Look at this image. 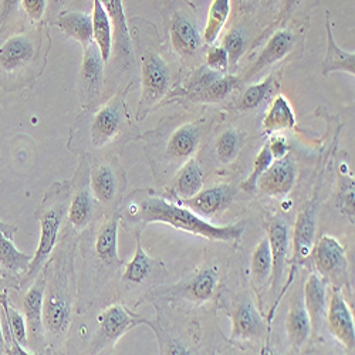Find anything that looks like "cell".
<instances>
[{
  "instance_id": "48",
  "label": "cell",
  "mask_w": 355,
  "mask_h": 355,
  "mask_svg": "<svg viewBox=\"0 0 355 355\" xmlns=\"http://www.w3.org/2000/svg\"><path fill=\"white\" fill-rule=\"evenodd\" d=\"M67 0H47V9H46V16H44V23L53 24L55 17L60 15L63 8L66 6Z\"/></svg>"
},
{
  "instance_id": "11",
  "label": "cell",
  "mask_w": 355,
  "mask_h": 355,
  "mask_svg": "<svg viewBox=\"0 0 355 355\" xmlns=\"http://www.w3.org/2000/svg\"><path fill=\"white\" fill-rule=\"evenodd\" d=\"M135 239L137 250L132 260L124 266L118 284V295L123 300L138 306L148 293L164 283L168 272L161 260L145 253L141 245V236H135Z\"/></svg>"
},
{
  "instance_id": "15",
  "label": "cell",
  "mask_w": 355,
  "mask_h": 355,
  "mask_svg": "<svg viewBox=\"0 0 355 355\" xmlns=\"http://www.w3.org/2000/svg\"><path fill=\"white\" fill-rule=\"evenodd\" d=\"M219 284V272L215 266H209L198 272L192 279L173 286H158L145 295L148 302H181L205 303L211 300Z\"/></svg>"
},
{
  "instance_id": "33",
  "label": "cell",
  "mask_w": 355,
  "mask_h": 355,
  "mask_svg": "<svg viewBox=\"0 0 355 355\" xmlns=\"http://www.w3.org/2000/svg\"><path fill=\"white\" fill-rule=\"evenodd\" d=\"M172 198L178 200H184L195 196L203 188V169L196 159H189L173 180L168 184Z\"/></svg>"
},
{
  "instance_id": "19",
  "label": "cell",
  "mask_w": 355,
  "mask_h": 355,
  "mask_svg": "<svg viewBox=\"0 0 355 355\" xmlns=\"http://www.w3.org/2000/svg\"><path fill=\"white\" fill-rule=\"evenodd\" d=\"M105 66L94 42L83 49V62L78 73V100L83 108L103 101Z\"/></svg>"
},
{
  "instance_id": "2",
  "label": "cell",
  "mask_w": 355,
  "mask_h": 355,
  "mask_svg": "<svg viewBox=\"0 0 355 355\" xmlns=\"http://www.w3.org/2000/svg\"><path fill=\"white\" fill-rule=\"evenodd\" d=\"M134 81L116 90L108 100L83 108L69 132L67 148L78 158L120 157L127 144L138 141L141 132L128 107L127 97Z\"/></svg>"
},
{
  "instance_id": "43",
  "label": "cell",
  "mask_w": 355,
  "mask_h": 355,
  "mask_svg": "<svg viewBox=\"0 0 355 355\" xmlns=\"http://www.w3.org/2000/svg\"><path fill=\"white\" fill-rule=\"evenodd\" d=\"M273 162V155L270 153V148L268 144H264L261 150L259 151V154L254 158L253 162V169L250 172V175L246 178L245 182L241 185V188L248 192V193H253L257 191V181L259 178L261 176V173L269 168V165Z\"/></svg>"
},
{
  "instance_id": "49",
  "label": "cell",
  "mask_w": 355,
  "mask_h": 355,
  "mask_svg": "<svg viewBox=\"0 0 355 355\" xmlns=\"http://www.w3.org/2000/svg\"><path fill=\"white\" fill-rule=\"evenodd\" d=\"M15 290L16 291V286H15V283L9 279V276L3 272V269H2V266H0V291H3V290Z\"/></svg>"
},
{
  "instance_id": "13",
  "label": "cell",
  "mask_w": 355,
  "mask_h": 355,
  "mask_svg": "<svg viewBox=\"0 0 355 355\" xmlns=\"http://www.w3.org/2000/svg\"><path fill=\"white\" fill-rule=\"evenodd\" d=\"M88 159V158H87ZM92 191L104 212L118 211L127 189V173L116 155L90 158Z\"/></svg>"
},
{
  "instance_id": "5",
  "label": "cell",
  "mask_w": 355,
  "mask_h": 355,
  "mask_svg": "<svg viewBox=\"0 0 355 355\" xmlns=\"http://www.w3.org/2000/svg\"><path fill=\"white\" fill-rule=\"evenodd\" d=\"M128 27L141 77V97L135 120L142 121L165 105L182 81V69L151 21L144 17H131Z\"/></svg>"
},
{
  "instance_id": "44",
  "label": "cell",
  "mask_w": 355,
  "mask_h": 355,
  "mask_svg": "<svg viewBox=\"0 0 355 355\" xmlns=\"http://www.w3.org/2000/svg\"><path fill=\"white\" fill-rule=\"evenodd\" d=\"M205 64L218 73L227 74L229 73V57H227L226 49L223 46H209L208 50H206Z\"/></svg>"
},
{
  "instance_id": "36",
  "label": "cell",
  "mask_w": 355,
  "mask_h": 355,
  "mask_svg": "<svg viewBox=\"0 0 355 355\" xmlns=\"http://www.w3.org/2000/svg\"><path fill=\"white\" fill-rule=\"evenodd\" d=\"M261 124H263L264 131L269 134L295 128L297 121H295L293 107L284 96L277 94L275 97L269 111L266 112V115L263 118Z\"/></svg>"
},
{
  "instance_id": "37",
  "label": "cell",
  "mask_w": 355,
  "mask_h": 355,
  "mask_svg": "<svg viewBox=\"0 0 355 355\" xmlns=\"http://www.w3.org/2000/svg\"><path fill=\"white\" fill-rule=\"evenodd\" d=\"M232 12V0H212L208 19L202 32L206 46H212L220 36Z\"/></svg>"
},
{
  "instance_id": "42",
  "label": "cell",
  "mask_w": 355,
  "mask_h": 355,
  "mask_svg": "<svg viewBox=\"0 0 355 355\" xmlns=\"http://www.w3.org/2000/svg\"><path fill=\"white\" fill-rule=\"evenodd\" d=\"M337 206L340 212L354 225L355 215V181L348 168H340V191L337 195Z\"/></svg>"
},
{
  "instance_id": "1",
  "label": "cell",
  "mask_w": 355,
  "mask_h": 355,
  "mask_svg": "<svg viewBox=\"0 0 355 355\" xmlns=\"http://www.w3.org/2000/svg\"><path fill=\"white\" fill-rule=\"evenodd\" d=\"M118 229L120 214L111 211L78 234L77 250L83 264L77 284V311L81 314L108 303L120 284L125 261L118 253Z\"/></svg>"
},
{
  "instance_id": "22",
  "label": "cell",
  "mask_w": 355,
  "mask_h": 355,
  "mask_svg": "<svg viewBox=\"0 0 355 355\" xmlns=\"http://www.w3.org/2000/svg\"><path fill=\"white\" fill-rule=\"evenodd\" d=\"M232 318V336L230 341H254L263 337L266 321L256 307L252 295L242 294L236 300L233 310L230 311Z\"/></svg>"
},
{
  "instance_id": "8",
  "label": "cell",
  "mask_w": 355,
  "mask_h": 355,
  "mask_svg": "<svg viewBox=\"0 0 355 355\" xmlns=\"http://www.w3.org/2000/svg\"><path fill=\"white\" fill-rule=\"evenodd\" d=\"M154 8L162 19L164 42L181 66H200L206 46L196 5L192 0H154Z\"/></svg>"
},
{
  "instance_id": "9",
  "label": "cell",
  "mask_w": 355,
  "mask_h": 355,
  "mask_svg": "<svg viewBox=\"0 0 355 355\" xmlns=\"http://www.w3.org/2000/svg\"><path fill=\"white\" fill-rule=\"evenodd\" d=\"M70 181L54 182L46 192L43 200L37 206L35 218L40 225V241L37 250L32 259L31 268L21 280V290L31 286L43 272L54 248L60 241L67 223L70 206Z\"/></svg>"
},
{
  "instance_id": "18",
  "label": "cell",
  "mask_w": 355,
  "mask_h": 355,
  "mask_svg": "<svg viewBox=\"0 0 355 355\" xmlns=\"http://www.w3.org/2000/svg\"><path fill=\"white\" fill-rule=\"evenodd\" d=\"M46 277L42 272L37 279L26 288L21 302L23 315L27 325V349L32 354H47V343L43 322Z\"/></svg>"
},
{
  "instance_id": "32",
  "label": "cell",
  "mask_w": 355,
  "mask_h": 355,
  "mask_svg": "<svg viewBox=\"0 0 355 355\" xmlns=\"http://www.w3.org/2000/svg\"><path fill=\"white\" fill-rule=\"evenodd\" d=\"M283 67L279 71L270 73L263 81H256L250 84L243 94L241 96L236 110L239 112H250L257 110L263 103L268 101L273 94H276L280 88Z\"/></svg>"
},
{
  "instance_id": "35",
  "label": "cell",
  "mask_w": 355,
  "mask_h": 355,
  "mask_svg": "<svg viewBox=\"0 0 355 355\" xmlns=\"http://www.w3.org/2000/svg\"><path fill=\"white\" fill-rule=\"evenodd\" d=\"M93 37L105 64L112 55V23L101 0H93Z\"/></svg>"
},
{
  "instance_id": "47",
  "label": "cell",
  "mask_w": 355,
  "mask_h": 355,
  "mask_svg": "<svg viewBox=\"0 0 355 355\" xmlns=\"http://www.w3.org/2000/svg\"><path fill=\"white\" fill-rule=\"evenodd\" d=\"M268 145L270 148L273 159H280V158L286 157L290 153V145H288L286 137H283V135L272 137L270 141L268 142Z\"/></svg>"
},
{
  "instance_id": "50",
  "label": "cell",
  "mask_w": 355,
  "mask_h": 355,
  "mask_svg": "<svg viewBox=\"0 0 355 355\" xmlns=\"http://www.w3.org/2000/svg\"><path fill=\"white\" fill-rule=\"evenodd\" d=\"M0 232L5 233L8 238L13 239V236L17 232V226L16 225H9V223H6V222H3L2 219H0Z\"/></svg>"
},
{
  "instance_id": "30",
  "label": "cell",
  "mask_w": 355,
  "mask_h": 355,
  "mask_svg": "<svg viewBox=\"0 0 355 355\" xmlns=\"http://www.w3.org/2000/svg\"><path fill=\"white\" fill-rule=\"evenodd\" d=\"M32 259L33 256L17 250L13 239L0 232V266L15 283L16 291H21V280L31 268Z\"/></svg>"
},
{
  "instance_id": "34",
  "label": "cell",
  "mask_w": 355,
  "mask_h": 355,
  "mask_svg": "<svg viewBox=\"0 0 355 355\" xmlns=\"http://www.w3.org/2000/svg\"><path fill=\"white\" fill-rule=\"evenodd\" d=\"M53 24L60 28L67 37L78 42L83 49L94 42L92 15L77 10H64L55 17Z\"/></svg>"
},
{
  "instance_id": "29",
  "label": "cell",
  "mask_w": 355,
  "mask_h": 355,
  "mask_svg": "<svg viewBox=\"0 0 355 355\" xmlns=\"http://www.w3.org/2000/svg\"><path fill=\"white\" fill-rule=\"evenodd\" d=\"M234 188L232 185H219L211 189H205L196 193L195 196L184 200H178L181 205L187 206L192 212L199 216L212 218L214 215L229 208L234 198Z\"/></svg>"
},
{
  "instance_id": "12",
  "label": "cell",
  "mask_w": 355,
  "mask_h": 355,
  "mask_svg": "<svg viewBox=\"0 0 355 355\" xmlns=\"http://www.w3.org/2000/svg\"><path fill=\"white\" fill-rule=\"evenodd\" d=\"M97 327L88 344V354H108L114 349L128 331L138 325H148L154 329V321L148 320L123 303H111L105 306L96 317Z\"/></svg>"
},
{
  "instance_id": "6",
  "label": "cell",
  "mask_w": 355,
  "mask_h": 355,
  "mask_svg": "<svg viewBox=\"0 0 355 355\" xmlns=\"http://www.w3.org/2000/svg\"><path fill=\"white\" fill-rule=\"evenodd\" d=\"M212 124L214 118L208 116L171 115L162 118L157 128L141 134L145 157L158 184L168 185L193 158Z\"/></svg>"
},
{
  "instance_id": "46",
  "label": "cell",
  "mask_w": 355,
  "mask_h": 355,
  "mask_svg": "<svg viewBox=\"0 0 355 355\" xmlns=\"http://www.w3.org/2000/svg\"><path fill=\"white\" fill-rule=\"evenodd\" d=\"M21 8V0H0V35Z\"/></svg>"
},
{
  "instance_id": "41",
  "label": "cell",
  "mask_w": 355,
  "mask_h": 355,
  "mask_svg": "<svg viewBox=\"0 0 355 355\" xmlns=\"http://www.w3.org/2000/svg\"><path fill=\"white\" fill-rule=\"evenodd\" d=\"M283 0H241L239 8L252 13L259 24L270 26L279 16Z\"/></svg>"
},
{
  "instance_id": "39",
  "label": "cell",
  "mask_w": 355,
  "mask_h": 355,
  "mask_svg": "<svg viewBox=\"0 0 355 355\" xmlns=\"http://www.w3.org/2000/svg\"><path fill=\"white\" fill-rule=\"evenodd\" d=\"M320 5H321V0H283L282 10L270 26L287 23V21L310 24L311 15L317 10Z\"/></svg>"
},
{
  "instance_id": "16",
  "label": "cell",
  "mask_w": 355,
  "mask_h": 355,
  "mask_svg": "<svg viewBox=\"0 0 355 355\" xmlns=\"http://www.w3.org/2000/svg\"><path fill=\"white\" fill-rule=\"evenodd\" d=\"M105 10L110 15L112 23V55L114 63L111 74L118 76V81L131 74L135 67V54L128 27V19L125 16L123 0H101ZM111 55V57H112Z\"/></svg>"
},
{
  "instance_id": "21",
  "label": "cell",
  "mask_w": 355,
  "mask_h": 355,
  "mask_svg": "<svg viewBox=\"0 0 355 355\" xmlns=\"http://www.w3.org/2000/svg\"><path fill=\"white\" fill-rule=\"evenodd\" d=\"M269 243L272 250V276H270V297L276 299L272 313L279 302V294L283 287L284 270L288 257V248H290V226L286 219L275 218L269 225ZM270 313V314H272Z\"/></svg>"
},
{
  "instance_id": "20",
  "label": "cell",
  "mask_w": 355,
  "mask_h": 355,
  "mask_svg": "<svg viewBox=\"0 0 355 355\" xmlns=\"http://www.w3.org/2000/svg\"><path fill=\"white\" fill-rule=\"evenodd\" d=\"M257 26L259 21L253 17V15L238 6V13H236L234 21L229 27L222 44L226 49L229 57V74L238 70L239 60L250 47V44L254 46L256 42L253 40V37H256V40L259 39L260 33L256 32Z\"/></svg>"
},
{
  "instance_id": "51",
  "label": "cell",
  "mask_w": 355,
  "mask_h": 355,
  "mask_svg": "<svg viewBox=\"0 0 355 355\" xmlns=\"http://www.w3.org/2000/svg\"><path fill=\"white\" fill-rule=\"evenodd\" d=\"M6 354V344H5V336H3V327H2V318H0V355Z\"/></svg>"
},
{
  "instance_id": "14",
  "label": "cell",
  "mask_w": 355,
  "mask_h": 355,
  "mask_svg": "<svg viewBox=\"0 0 355 355\" xmlns=\"http://www.w3.org/2000/svg\"><path fill=\"white\" fill-rule=\"evenodd\" d=\"M70 182V206L66 227L78 236L104 214L103 206L92 191L90 162L87 158H80L78 166Z\"/></svg>"
},
{
  "instance_id": "7",
  "label": "cell",
  "mask_w": 355,
  "mask_h": 355,
  "mask_svg": "<svg viewBox=\"0 0 355 355\" xmlns=\"http://www.w3.org/2000/svg\"><path fill=\"white\" fill-rule=\"evenodd\" d=\"M50 49L44 21L9 36L0 44V88L6 93L31 90L47 66Z\"/></svg>"
},
{
  "instance_id": "25",
  "label": "cell",
  "mask_w": 355,
  "mask_h": 355,
  "mask_svg": "<svg viewBox=\"0 0 355 355\" xmlns=\"http://www.w3.org/2000/svg\"><path fill=\"white\" fill-rule=\"evenodd\" d=\"M320 211L318 191L314 198L306 205V208L300 212L297 222L294 227V266L304 264L306 260L311 256L314 243H315V229H317V218Z\"/></svg>"
},
{
  "instance_id": "26",
  "label": "cell",
  "mask_w": 355,
  "mask_h": 355,
  "mask_svg": "<svg viewBox=\"0 0 355 355\" xmlns=\"http://www.w3.org/2000/svg\"><path fill=\"white\" fill-rule=\"evenodd\" d=\"M331 334L348 349L354 352L355 348V324L351 310L344 299L341 290L333 288L330 304L327 306V317Z\"/></svg>"
},
{
  "instance_id": "23",
  "label": "cell",
  "mask_w": 355,
  "mask_h": 355,
  "mask_svg": "<svg viewBox=\"0 0 355 355\" xmlns=\"http://www.w3.org/2000/svg\"><path fill=\"white\" fill-rule=\"evenodd\" d=\"M0 318L6 344V354L27 355V325L23 313L13 304L8 290L0 291Z\"/></svg>"
},
{
  "instance_id": "4",
  "label": "cell",
  "mask_w": 355,
  "mask_h": 355,
  "mask_svg": "<svg viewBox=\"0 0 355 355\" xmlns=\"http://www.w3.org/2000/svg\"><path fill=\"white\" fill-rule=\"evenodd\" d=\"M120 225L134 238L141 236L144 229L151 223L169 225L199 238L216 242H238L242 239L245 223L229 226H215L202 219L180 202L168 199L151 188L135 189L118 208Z\"/></svg>"
},
{
  "instance_id": "24",
  "label": "cell",
  "mask_w": 355,
  "mask_h": 355,
  "mask_svg": "<svg viewBox=\"0 0 355 355\" xmlns=\"http://www.w3.org/2000/svg\"><path fill=\"white\" fill-rule=\"evenodd\" d=\"M297 180V162L291 153L280 159H273L257 181V191L268 196L280 198L291 192Z\"/></svg>"
},
{
  "instance_id": "27",
  "label": "cell",
  "mask_w": 355,
  "mask_h": 355,
  "mask_svg": "<svg viewBox=\"0 0 355 355\" xmlns=\"http://www.w3.org/2000/svg\"><path fill=\"white\" fill-rule=\"evenodd\" d=\"M327 284L329 283L317 272L310 273L304 284L303 300L310 317L311 331H314V334L321 333L325 317H327Z\"/></svg>"
},
{
  "instance_id": "10",
  "label": "cell",
  "mask_w": 355,
  "mask_h": 355,
  "mask_svg": "<svg viewBox=\"0 0 355 355\" xmlns=\"http://www.w3.org/2000/svg\"><path fill=\"white\" fill-rule=\"evenodd\" d=\"M309 26L310 24L287 21L263 28L253 47H256L263 37H269L266 40L264 47L256 57L253 64L246 70V73L241 78V84L257 81V78L266 70H269L270 67L284 60H288V58L290 60H299V58H302L306 46V33L309 31Z\"/></svg>"
},
{
  "instance_id": "40",
  "label": "cell",
  "mask_w": 355,
  "mask_h": 355,
  "mask_svg": "<svg viewBox=\"0 0 355 355\" xmlns=\"http://www.w3.org/2000/svg\"><path fill=\"white\" fill-rule=\"evenodd\" d=\"M246 141V134L238 128L229 127L223 130L215 144L218 159L222 164H232L238 159Z\"/></svg>"
},
{
  "instance_id": "3",
  "label": "cell",
  "mask_w": 355,
  "mask_h": 355,
  "mask_svg": "<svg viewBox=\"0 0 355 355\" xmlns=\"http://www.w3.org/2000/svg\"><path fill=\"white\" fill-rule=\"evenodd\" d=\"M77 241L78 236L64 227L43 269L46 277L43 322L47 354H62L69 344L77 309Z\"/></svg>"
},
{
  "instance_id": "17",
  "label": "cell",
  "mask_w": 355,
  "mask_h": 355,
  "mask_svg": "<svg viewBox=\"0 0 355 355\" xmlns=\"http://www.w3.org/2000/svg\"><path fill=\"white\" fill-rule=\"evenodd\" d=\"M311 257L317 273L333 284V288H349L348 260L344 246L333 236L322 234L317 243H314Z\"/></svg>"
},
{
  "instance_id": "38",
  "label": "cell",
  "mask_w": 355,
  "mask_h": 355,
  "mask_svg": "<svg viewBox=\"0 0 355 355\" xmlns=\"http://www.w3.org/2000/svg\"><path fill=\"white\" fill-rule=\"evenodd\" d=\"M250 275L252 282L257 290L263 288L266 284L270 283L272 276V250L269 239H261L256 246L252 254L250 263Z\"/></svg>"
},
{
  "instance_id": "45",
  "label": "cell",
  "mask_w": 355,
  "mask_h": 355,
  "mask_svg": "<svg viewBox=\"0 0 355 355\" xmlns=\"http://www.w3.org/2000/svg\"><path fill=\"white\" fill-rule=\"evenodd\" d=\"M21 9L33 24L44 21L47 0H21Z\"/></svg>"
},
{
  "instance_id": "31",
  "label": "cell",
  "mask_w": 355,
  "mask_h": 355,
  "mask_svg": "<svg viewBox=\"0 0 355 355\" xmlns=\"http://www.w3.org/2000/svg\"><path fill=\"white\" fill-rule=\"evenodd\" d=\"M325 35H327V53H325L324 62L321 64V74L324 77L331 73L344 71L351 76L355 74V54L343 50L333 35L331 16L330 12H325Z\"/></svg>"
},
{
  "instance_id": "28",
  "label": "cell",
  "mask_w": 355,
  "mask_h": 355,
  "mask_svg": "<svg viewBox=\"0 0 355 355\" xmlns=\"http://www.w3.org/2000/svg\"><path fill=\"white\" fill-rule=\"evenodd\" d=\"M286 330L291 349L300 352L311 334V322L304 306L303 291L300 290L295 291L290 299L288 313L286 318Z\"/></svg>"
}]
</instances>
